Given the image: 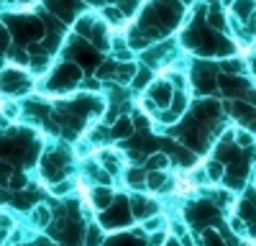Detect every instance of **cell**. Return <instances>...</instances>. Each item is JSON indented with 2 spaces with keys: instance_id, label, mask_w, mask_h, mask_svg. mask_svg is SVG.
<instances>
[{
  "instance_id": "14",
  "label": "cell",
  "mask_w": 256,
  "mask_h": 246,
  "mask_svg": "<svg viewBox=\"0 0 256 246\" xmlns=\"http://www.w3.org/2000/svg\"><path fill=\"white\" fill-rule=\"evenodd\" d=\"M220 85H223V90H226L228 95H233V92H248V90H246V82L238 80V77H223Z\"/></svg>"
},
{
  "instance_id": "28",
  "label": "cell",
  "mask_w": 256,
  "mask_h": 246,
  "mask_svg": "<svg viewBox=\"0 0 256 246\" xmlns=\"http://www.w3.org/2000/svg\"><path fill=\"white\" fill-rule=\"evenodd\" d=\"M251 67H254V72H256V56H254V62H251Z\"/></svg>"
},
{
  "instance_id": "26",
  "label": "cell",
  "mask_w": 256,
  "mask_h": 246,
  "mask_svg": "<svg viewBox=\"0 0 256 246\" xmlns=\"http://www.w3.org/2000/svg\"><path fill=\"white\" fill-rule=\"evenodd\" d=\"M248 236H251V238H256V220H251V223H248Z\"/></svg>"
},
{
  "instance_id": "22",
  "label": "cell",
  "mask_w": 256,
  "mask_h": 246,
  "mask_svg": "<svg viewBox=\"0 0 256 246\" xmlns=\"http://www.w3.org/2000/svg\"><path fill=\"white\" fill-rule=\"evenodd\" d=\"M134 72H136V70H134V64H123V67L118 70V77H120L118 82H128V80L134 77Z\"/></svg>"
},
{
  "instance_id": "24",
  "label": "cell",
  "mask_w": 256,
  "mask_h": 246,
  "mask_svg": "<svg viewBox=\"0 0 256 246\" xmlns=\"http://www.w3.org/2000/svg\"><path fill=\"white\" fill-rule=\"evenodd\" d=\"M146 82H148V72H141V74L134 80V85H136V88H146Z\"/></svg>"
},
{
  "instance_id": "5",
  "label": "cell",
  "mask_w": 256,
  "mask_h": 246,
  "mask_svg": "<svg viewBox=\"0 0 256 246\" xmlns=\"http://www.w3.org/2000/svg\"><path fill=\"white\" fill-rule=\"evenodd\" d=\"M90 200H92V205L102 213V210H108L110 205L116 202V195H113V190L110 188H105V184H100V188H95L92 192H90Z\"/></svg>"
},
{
  "instance_id": "18",
  "label": "cell",
  "mask_w": 256,
  "mask_h": 246,
  "mask_svg": "<svg viewBox=\"0 0 256 246\" xmlns=\"http://www.w3.org/2000/svg\"><path fill=\"white\" fill-rule=\"evenodd\" d=\"M102 13H105V20H108L110 26H123V16H126V13H123L120 8H110V6H108Z\"/></svg>"
},
{
  "instance_id": "10",
  "label": "cell",
  "mask_w": 256,
  "mask_h": 246,
  "mask_svg": "<svg viewBox=\"0 0 256 246\" xmlns=\"http://www.w3.org/2000/svg\"><path fill=\"white\" fill-rule=\"evenodd\" d=\"M31 218L36 226H49L52 223V208L46 202H36V208L31 210Z\"/></svg>"
},
{
  "instance_id": "1",
  "label": "cell",
  "mask_w": 256,
  "mask_h": 246,
  "mask_svg": "<svg viewBox=\"0 0 256 246\" xmlns=\"http://www.w3.org/2000/svg\"><path fill=\"white\" fill-rule=\"evenodd\" d=\"M131 218H134L131 205H126L123 200H116L113 208H108V210L100 213V220H102L105 228H126V226L131 223Z\"/></svg>"
},
{
  "instance_id": "12",
  "label": "cell",
  "mask_w": 256,
  "mask_h": 246,
  "mask_svg": "<svg viewBox=\"0 0 256 246\" xmlns=\"http://www.w3.org/2000/svg\"><path fill=\"white\" fill-rule=\"evenodd\" d=\"M152 95H154V100H156V106H166L169 100H174V95H172V88L169 85H164V82H159V85H154L152 88Z\"/></svg>"
},
{
  "instance_id": "20",
  "label": "cell",
  "mask_w": 256,
  "mask_h": 246,
  "mask_svg": "<svg viewBox=\"0 0 256 246\" xmlns=\"http://www.w3.org/2000/svg\"><path fill=\"white\" fill-rule=\"evenodd\" d=\"M208 20H210V26H212V28H226L223 13H220L218 8H212V10H210V18H208Z\"/></svg>"
},
{
  "instance_id": "27",
  "label": "cell",
  "mask_w": 256,
  "mask_h": 246,
  "mask_svg": "<svg viewBox=\"0 0 256 246\" xmlns=\"http://www.w3.org/2000/svg\"><path fill=\"white\" fill-rule=\"evenodd\" d=\"M166 246H182V244H180V241H177V238H174V241H169V244H166Z\"/></svg>"
},
{
  "instance_id": "15",
  "label": "cell",
  "mask_w": 256,
  "mask_h": 246,
  "mask_svg": "<svg viewBox=\"0 0 256 246\" xmlns=\"http://www.w3.org/2000/svg\"><path fill=\"white\" fill-rule=\"evenodd\" d=\"M84 246H102V228L98 223L88 226V234H84Z\"/></svg>"
},
{
  "instance_id": "19",
  "label": "cell",
  "mask_w": 256,
  "mask_h": 246,
  "mask_svg": "<svg viewBox=\"0 0 256 246\" xmlns=\"http://www.w3.org/2000/svg\"><path fill=\"white\" fill-rule=\"evenodd\" d=\"M236 144H238V146H241V149H248V146H251V144H254V136H251L248 131H244V128H238V131H236Z\"/></svg>"
},
{
  "instance_id": "4",
  "label": "cell",
  "mask_w": 256,
  "mask_h": 246,
  "mask_svg": "<svg viewBox=\"0 0 256 246\" xmlns=\"http://www.w3.org/2000/svg\"><path fill=\"white\" fill-rule=\"evenodd\" d=\"M128 205H131L134 218H144V220L154 218V213L159 210V202H156V200H148L146 195H134Z\"/></svg>"
},
{
  "instance_id": "21",
  "label": "cell",
  "mask_w": 256,
  "mask_h": 246,
  "mask_svg": "<svg viewBox=\"0 0 256 246\" xmlns=\"http://www.w3.org/2000/svg\"><path fill=\"white\" fill-rule=\"evenodd\" d=\"M162 223H164V220L156 216V218H148V220L144 223V228H146L148 234H159V231H162Z\"/></svg>"
},
{
  "instance_id": "11",
  "label": "cell",
  "mask_w": 256,
  "mask_h": 246,
  "mask_svg": "<svg viewBox=\"0 0 256 246\" xmlns=\"http://www.w3.org/2000/svg\"><path fill=\"white\" fill-rule=\"evenodd\" d=\"M116 138H126V136H134V120L131 118H118L116 123H113V131H110Z\"/></svg>"
},
{
  "instance_id": "7",
  "label": "cell",
  "mask_w": 256,
  "mask_h": 246,
  "mask_svg": "<svg viewBox=\"0 0 256 246\" xmlns=\"http://www.w3.org/2000/svg\"><path fill=\"white\" fill-rule=\"evenodd\" d=\"M100 159H102V170L108 172V174H118V172H120V162H123V156H120L118 152H102Z\"/></svg>"
},
{
  "instance_id": "13",
  "label": "cell",
  "mask_w": 256,
  "mask_h": 246,
  "mask_svg": "<svg viewBox=\"0 0 256 246\" xmlns=\"http://www.w3.org/2000/svg\"><path fill=\"white\" fill-rule=\"evenodd\" d=\"M146 164H148V170H152V172H164L169 167V156L164 152H156L152 156H146Z\"/></svg>"
},
{
  "instance_id": "17",
  "label": "cell",
  "mask_w": 256,
  "mask_h": 246,
  "mask_svg": "<svg viewBox=\"0 0 256 246\" xmlns=\"http://www.w3.org/2000/svg\"><path fill=\"white\" fill-rule=\"evenodd\" d=\"M146 174H148V172H141V170H131V172L126 174V180H128V184H131V188L141 190V188H146Z\"/></svg>"
},
{
  "instance_id": "23",
  "label": "cell",
  "mask_w": 256,
  "mask_h": 246,
  "mask_svg": "<svg viewBox=\"0 0 256 246\" xmlns=\"http://www.w3.org/2000/svg\"><path fill=\"white\" fill-rule=\"evenodd\" d=\"M148 246H164V234L159 231V234H152L148 236Z\"/></svg>"
},
{
  "instance_id": "25",
  "label": "cell",
  "mask_w": 256,
  "mask_h": 246,
  "mask_svg": "<svg viewBox=\"0 0 256 246\" xmlns=\"http://www.w3.org/2000/svg\"><path fill=\"white\" fill-rule=\"evenodd\" d=\"M246 102H248V106H256V90H248L246 92Z\"/></svg>"
},
{
  "instance_id": "16",
  "label": "cell",
  "mask_w": 256,
  "mask_h": 246,
  "mask_svg": "<svg viewBox=\"0 0 256 246\" xmlns=\"http://www.w3.org/2000/svg\"><path fill=\"white\" fill-rule=\"evenodd\" d=\"M233 13H236L241 20H248L254 16V0H236V6H233Z\"/></svg>"
},
{
  "instance_id": "2",
  "label": "cell",
  "mask_w": 256,
  "mask_h": 246,
  "mask_svg": "<svg viewBox=\"0 0 256 246\" xmlns=\"http://www.w3.org/2000/svg\"><path fill=\"white\" fill-rule=\"evenodd\" d=\"M77 82H80V67L77 64H59L56 72H54L52 88L54 90H67V88H74Z\"/></svg>"
},
{
  "instance_id": "9",
  "label": "cell",
  "mask_w": 256,
  "mask_h": 246,
  "mask_svg": "<svg viewBox=\"0 0 256 246\" xmlns=\"http://www.w3.org/2000/svg\"><path fill=\"white\" fill-rule=\"evenodd\" d=\"M205 172H208V177H210V182H218V180H223L226 177V162H220L218 156L216 159H210L208 164H205Z\"/></svg>"
},
{
  "instance_id": "3",
  "label": "cell",
  "mask_w": 256,
  "mask_h": 246,
  "mask_svg": "<svg viewBox=\"0 0 256 246\" xmlns=\"http://www.w3.org/2000/svg\"><path fill=\"white\" fill-rule=\"evenodd\" d=\"M41 172H44L46 180H59V177H64V172H67V162H64L56 152L44 154V159H41Z\"/></svg>"
},
{
  "instance_id": "8",
  "label": "cell",
  "mask_w": 256,
  "mask_h": 246,
  "mask_svg": "<svg viewBox=\"0 0 256 246\" xmlns=\"http://www.w3.org/2000/svg\"><path fill=\"white\" fill-rule=\"evenodd\" d=\"M166 182H172V180H166L164 172H148V174H146V188H148V190L166 192V190H169V184H166Z\"/></svg>"
},
{
  "instance_id": "6",
  "label": "cell",
  "mask_w": 256,
  "mask_h": 246,
  "mask_svg": "<svg viewBox=\"0 0 256 246\" xmlns=\"http://www.w3.org/2000/svg\"><path fill=\"white\" fill-rule=\"evenodd\" d=\"M26 88H28V82H26V74H24V72H18V70H6V90L20 92V90H26Z\"/></svg>"
}]
</instances>
